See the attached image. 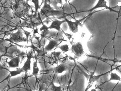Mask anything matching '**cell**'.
Returning <instances> with one entry per match:
<instances>
[{
	"label": "cell",
	"mask_w": 121,
	"mask_h": 91,
	"mask_svg": "<svg viewBox=\"0 0 121 91\" xmlns=\"http://www.w3.org/2000/svg\"></svg>",
	"instance_id": "cell-24"
},
{
	"label": "cell",
	"mask_w": 121,
	"mask_h": 91,
	"mask_svg": "<svg viewBox=\"0 0 121 91\" xmlns=\"http://www.w3.org/2000/svg\"><path fill=\"white\" fill-rule=\"evenodd\" d=\"M40 91V90H39V91Z\"/></svg>",
	"instance_id": "cell-23"
},
{
	"label": "cell",
	"mask_w": 121,
	"mask_h": 91,
	"mask_svg": "<svg viewBox=\"0 0 121 91\" xmlns=\"http://www.w3.org/2000/svg\"><path fill=\"white\" fill-rule=\"evenodd\" d=\"M57 45H58V42H56V41L53 40H50L48 44L45 48L44 50L46 52L51 51L55 47H56Z\"/></svg>",
	"instance_id": "cell-10"
},
{
	"label": "cell",
	"mask_w": 121,
	"mask_h": 91,
	"mask_svg": "<svg viewBox=\"0 0 121 91\" xmlns=\"http://www.w3.org/2000/svg\"><path fill=\"white\" fill-rule=\"evenodd\" d=\"M67 70V67L66 65L63 63H61L56 67V71L57 73L59 74L63 73L64 71H66Z\"/></svg>",
	"instance_id": "cell-11"
},
{
	"label": "cell",
	"mask_w": 121,
	"mask_h": 91,
	"mask_svg": "<svg viewBox=\"0 0 121 91\" xmlns=\"http://www.w3.org/2000/svg\"><path fill=\"white\" fill-rule=\"evenodd\" d=\"M3 56H3V55H0V63L1 61V58H2V57Z\"/></svg>",
	"instance_id": "cell-20"
},
{
	"label": "cell",
	"mask_w": 121,
	"mask_h": 91,
	"mask_svg": "<svg viewBox=\"0 0 121 91\" xmlns=\"http://www.w3.org/2000/svg\"><path fill=\"white\" fill-rule=\"evenodd\" d=\"M6 40L16 43L25 42L26 41V39L23 36V33L21 30H19L16 33H12L10 37V39Z\"/></svg>",
	"instance_id": "cell-4"
},
{
	"label": "cell",
	"mask_w": 121,
	"mask_h": 91,
	"mask_svg": "<svg viewBox=\"0 0 121 91\" xmlns=\"http://www.w3.org/2000/svg\"><path fill=\"white\" fill-rule=\"evenodd\" d=\"M43 26L40 29L41 31L42 32L41 35L42 38L44 37L47 34H48L49 32L48 27L44 23H43Z\"/></svg>",
	"instance_id": "cell-13"
},
{
	"label": "cell",
	"mask_w": 121,
	"mask_h": 91,
	"mask_svg": "<svg viewBox=\"0 0 121 91\" xmlns=\"http://www.w3.org/2000/svg\"><path fill=\"white\" fill-rule=\"evenodd\" d=\"M8 71H9V72L10 73V74H9V75L6 77L5 79H4L2 81H1V82H0V83L2 82L3 81L6 80L7 79L10 78H11L13 77L16 76H17V75H19V74H20L21 73L24 72V71H23L21 69V68H18V69H17V70H15V71H9V70Z\"/></svg>",
	"instance_id": "cell-9"
},
{
	"label": "cell",
	"mask_w": 121,
	"mask_h": 91,
	"mask_svg": "<svg viewBox=\"0 0 121 91\" xmlns=\"http://www.w3.org/2000/svg\"><path fill=\"white\" fill-rule=\"evenodd\" d=\"M85 19V18H83L82 19L76 20L75 22H73L72 21L69 20L66 17H64V20L66 21V22L68 25L69 29L73 33H76L78 32L79 26L81 24L82 21Z\"/></svg>",
	"instance_id": "cell-2"
},
{
	"label": "cell",
	"mask_w": 121,
	"mask_h": 91,
	"mask_svg": "<svg viewBox=\"0 0 121 91\" xmlns=\"http://www.w3.org/2000/svg\"><path fill=\"white\" fill-rule=\"evenodd\" d=\"M0 42H1V41H0Z\"/></svg>",
	"instance_id": "cell-22"
},
{
	"label": "cell",
	"mask_w": 121,
	"mask_h": 91,
	"mask_svg": "<svg viewBox=\"0 0 121 91\" xmlns=\"http://www.w3.org/2000/svg\"><path fill=\"white\" fill-rule=\"evenodd\" d=\"M45 4L43 8L41 9V13L45 17H49L50 16H61L63 14L62 10H56L53 9L49 4H47V0L45 1Z\"/></svg>",
	"instance_id": "cell-1"
},
{
	"label": "cell",
	"mask_w": 121,
	"mask_h": 91,
	"mask_svg": "<svg viewBox=\"0 0 121 91\" xmlns=\"http://www.w3.org/2000/svg\"><path fill=\"white\" fill-rule=\"evenodd\" d=\"M58 48L60 49V50H61V51L63 52L64 53L67 52L70 50L69 46L67 44H65V45H61L60 46L58 47Z\"/></svg>",
	"instance_id": "cell-15"
},
{
	"label": "cell",
	"mask_w": 121,
	"mask_h": 91,
	"mask_svg": "<svg viewBox=\"0 0 121 91\" xmlns=\"http://www.w3.org/2000/svg\"><path fill=\"white\" fill-rule=\"evenodd\" d=\"M23 30L24 31L25 33V35H26V36L27 37V38H26V39H27V43H28V37H29V35L30 34V33H31V32H28V31H26V30Z\"/></svg>",
	"instance_id": "cell-18"
},
{
	"label": "cell",
	"mask_w": 121,
	"mask_h": 91,
	"mask_svg": "<svg viewBox=\"0 0 121 91\" xmlns=\"http://www.w3.org/2000/svg\"><path fill=\"white\" fill-rule=\"evenodd\" d=\"M39 72V69L37 66V60L34 61L33 62V72H32V75L34 76L36 78L37 77L38 74Z\"/></svg>",
	"instance_id": "cell-14"
},
{
	"label": "cell",
	"mask_w": 121,
	"mask_h": 91,
	"mask_svg": "<svg viewBox=\"0 0 121 91\" xmlns=\"http://www.w3.org/2000/svg\"><path fill=\"white\" fill-rule=\"evenodd\" d=\"M113 80L121 81V78H120V77L118 74H117L116 73H113L112 72L110 75L109 80L108 82H109L110 81H112Z\"/></svg>",
	"instance_id": "cell-12"
},
{
	"label": "cell",
	"mask_w": 121,
	"mask_h": 91,
	"mask_svg": "<svg viewBox=\"0 0 121 91\" xmlns=\"http://www.w3.org/2000/svg\"><path fill=\"white\" fill-rule=\"evenodd\" d=\"M20 62V57L17 56L14 57L9 61H6L10 68H18Z\"/></svg>",
	"instance_id": "cell-8"
},
{
	"label": "cell",
	"mask_w": 121,
	"mask_h": 91,
	"mask_svg": "<svg viewBox=\"0 0 121 91\" xmlns=\"http://www.w3.org/2000/svg\"><path fill=\"white\" fill-rule=\"evenodd\" d=\"M71 50L75 56L78 57L82 56L85 52L81 42H78L73 44Z\"/></svg>",
	"instance_id": "cell-3"
},
{
	"label": "cell",
	"mask_w": 121,
	"mask_h": 91,
	"mask_svg": "<svg viewBox=\"0 0 121 91\" xmlns=\"http://www.w3.org/2000/svg\"><path fill=\"white\" fill-rule=\"evenodd\" d=\"M38 33V34H39V33H38V28H36V29L34 30V33H33V35H35V33Z\"/></svg>",
	"instance_id": "cell-19"
},
{
	"label": "cell",
	"mask_w": 121,
	"mask_h": 91,
	"mask_svg": "<svg viewBox=\"0 0 121 91\" xmlns=\"http://www.w3.org/2000/svg\"><path fill=\"white\" fill-rule=\"evenodd\" d=\"M107 2L106 0H98V2L97 3V4L93 7L91 9L87 11V12H92L94 10L98 9V8H106L107 9H108L110 12H118L117 11H116L115 10L113 9V8L110 7L109 6H108L107 5Z\"/></svg>",
	"instance_id": "cell-5"
},
{
	"label": "cell",
	"mask_w": 121,
	"mask_h": 91,
	"mask_svg": "<svg viewBox=\"0 0 121 91\" xmlns=\"http://www.w3.org/2000/svg\"><path fill=\"white\" fill-rule=\"evenodd\" d=\"M65 22H66V21L65 20L61 21L58 20H54L49 26V29H54L58 31H60V26Z\"/></svg>",
	"instance_id": "cell-7"
},
{
	"label": "cell",
	"mask_w": 121,
	"mask_h": 91,
	"mask_svg": "<svg viewBox=\"0 0 121 91\" xmlns=\"http://www.w3.org/2000/svg\"><path fill=\"white\" fill-rule=\"evenodd\" d=\"M26 56H27V59L25 62L24 66L22 67L21 68L22 70L24 71L26 73H27V72L29 70H31V67H30V64H31V59L32 58H33V56L32 53L29 52L28 53H26Z\"/></svg>",
	"instance_id": "cell-6"
},
{
	"label": "cell",
	"mask_w": 121,
	"mask_h": 91,
	"mask_svg": "<svg viewBox=\"0 0 121 91\" xmlns=\"http://www.w3.org/2000/svg\"><path fill=\"white\" fill-rule=\"evenodd\" d=\"M31 1L32 2V3H33L35 5V15L36 14L38 9L40 7V6H39V1L38 0H32Z\"/></svg>",
	"instance_id": "cell-16"
},
{
	"label": "cell",
	"mask_w": 121,
	"mask_h": 91,
	"mask_svg": "<svg viewBox=\"0 0 121 91\" xmlns=\"http://www.w3.org/2000/svg\"><path fill=\"white\" fill-rule=\"evenodd\" d=\"M52 91H62V87L60 86H56L52 83Z\"/></svg>",
	"instance_id": "cell-17"
},
{
	"label": "cell",
	"mask_w": 121,
	"mask_h": 91,
	"mask_svg": "<svg viewBox=\"0 0 121 91\" xmlns=\"http://www.w3.org/2000/svg\"></svg>",
	"instance_id": "cell-21"
}]
</instances>
